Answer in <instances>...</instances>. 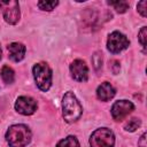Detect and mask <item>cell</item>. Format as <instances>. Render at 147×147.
<instances>
[{
    "label": "cell",
    "instance_id": "1",
    "mask_svg": "<svg viewBox=\"0 0 147 147\" xmlns=\"http://www.w3.org/2000/svg\"><path fill=\"white\" fill-rule=\"evenodd\" d=\"M6 140L10 147H25L31 141V131L24 124L11 125L6 132Z\"/></svg>",
    "mask_w": 147,
    "mask_h": 147
},
{
    "label": "cell",
    "instance_id": "3",
    "mask_svg": "<svg viewBox=\"0 0 147 147\" xmlns=\"http://www.w3.org/2000/svg\"><path fill=\"white\" fill-rule=\"evenodd\" d=\"M33 77L40 91H48L52 85V70L45 62H39L33 65Z\"/></svg>",
    "mask_w": 147,
    "mask_h": 147
},
{
    "label": "cell",
    "instance_id": "14",
    "mask_svg": "<svg viewBox=\"0 0 147 147\" xmlns=\"http://www.w3.org/2000/svg\"><path fill=\"white\" fill-rule=\"evenodd\" d=\"M108 5L113 6L117 13H125L129 9V3L126 1H108Z\"/></svg>",
    "mask_w": 147,
    "mask_h": 147
},
{
    "label": "cell",
    "instance_id": "22",
    "mask_svg": "<svg viewBox=\"0 0 147 147\" xmlns=\"http://www.w3.org/2000/svg\"><path fill=\"white\" fill-rule=\"evenodd\" d=\"M1 55H2V52H1V48H0V60H1Z\"/></svg>",
    "mask_w": 147,
    "mask_h": 147
},
{
    "label": "cell",
    "instance_id": "8",
    "mask_svg": "<svg viewBox=\"0 0 147 147\" xmlns=\"http://www.w3.org/2000/svg\"><path fill=\"white\" fill-rule=\"evenodd\" d=\"M15 109L22 115H32L37 110V101L30 96H20L15 102Z\"/></svg>",
    "mask_w": 147,
    "mask_h": 147
},
{
    "label": "cell",
    "instance_id": "12",
    "mask_svg": "<svg viewBox=\"0 0 147 147\" xmlns=\"http://www.w3.org/2000/svg\"><path fill=\"white\" fill-rule=\"evenodd\" d=\"M56 147H80V145H79V142H78L76 137L68 136L67 138H64L61 141H59Z\"/></svg>",
    "mask_w": 147,
    "mask_h": 147
},
{
    "label": "cell",
    "instance_id": "21",
    "mask_svg": "<svg viewBox=\"0 0 147 147\" xmlns=\"http://www.w3.org/2000/svg\"><path fill=\"white\" fill-rule=\"evenodd\" d=\"M138 146L139 147H146V133H142V136L140 137V139L138 141Z\"/></svg>",
    "mask_w": 147,
    "mask_h": 147
},
{
    "label": "cell",
    "instance_id": "5",
    "mask_svg": "<svg viewBox=\"0 0 147 147\" xmlns=\"http://www.w3.org/2000/svg\"><path fill=\"white\" fill-rule=\"evenodd\" d=\"M0 8L2 9L3 18L9 24H16L20 20V5L16 0L0 1Z\"/></svg>",
    "mask_w": 147,
    "mask_h": 147
},
{
    "label": "cell",
    "instance_id": "2",
    "mask_svg": "<svg viewBox=\"0 0 147 147\" xmlns=\"http://www.w3.org/2000/svg\"><path fill=\"white\" fill-rule=\"evenodd\" d=\"M83 113L82 105L72 92H67L62 98V115L65 122H76Z\"/></svg>",
    "mask_w": 147,
    "mask_h": 147
},
{
    "label": "cell",
    "instance_id": "10",
    "mask_svg": "<svg viewBox=\"0 0 147 147\" xmlns=\"http://www.w3.org/2000/svg\"><path fill=\"white\" fill-rule=\"evenodd\" d=\"M115 93H116V91H115L114 86L108 82L101 83V85H99V87L96 90V96L101 101H109L110 99L114 98Z\"/></svg>",
    "mask_w": 147,
    "mask_h": 147
},
{
    "label": "cell",
    "instance_id": "15",
    "mask_svg": "<svg viewBox=\"0 0 147 147\" xmlns=\"http://www.w3.org/2000/svg\"><path fill=\"white\" fill-rule=\"evenodd\" d=\"M141 125V121L139 119V118H136V117H133V118H131V119H129L126 123H125V125H124V129L126 130V131H130V132H133V131H136L139 126Z\"/></svg>",
    "mask_w": 147,
    "mask_h": 147
},
{
    "label": "cell",
    "instance_id": "7",
    "mask_svg": "<svg viewBox=\"0 0 147 147\" xmlns=\"http://www.w3.org/2000/svg\"><path fill=\"white\" fill-rule=\"evenodd\" d=\"M133 109H134V106H133V103L131 101L118 100L111 107V116H113V118L115 121H122L130 113H132Z\"/></svg>",
    "mask_w": 147,
    "mask_h": 147
},
{
    "label": "cell",
    "instance_id": "11",
    "mask_svg": "<svg viewBox=\"0 0 147 147\" xmlns=\"http://www.w3.org/2000/svg\"><path fill=\"white\" fill-rule=\"evenodd\" d=\"M25 46L21 42H11L8 46V52H9V57L14 62H20L24 59L25 55Z\"/></svg>",
    "mask_w": 147,
    "mask_h": 147
},
{
    "label": "cell",
    "instance_id": "4",
    "mask_svg": "<svg viewBox=\"0 0 147 147\" xmlns=\"http://www.w3.org/2000/svg\"><path fill=\"white\" fill-rule=\"evenodd\" d=\"M91 147H114L115 136L110 129H96L90 137Z\"/></svg>",
    "mask_w": 147,
    "mask_h": 147
},
{
    "label": "cell",
    "instance_id": "16",
    "mask_svg": "<svg viewBox=\"0 0 147 147\" xmlns=\"http://www.w3.org/2000/svg\"><path fill=\"white\" fill-rule=\"evenodd\" d=\"M57 5H59V1H39L38 2V7L42 10H47V11L53 10Z\"/></svg>",
    "mask_w": 147,
    "mask_h": 147
},
{
    "label": "cell",
    "instance_id": "13",
    "mask_svg": "<svg viewBox=\"0 0 147 147\" xmlns=\"http://www.w3.org/2000/svg\"><path fill=\"white\" fill-rule=\"evenodd\" d=\"M1 77H2V80L7 84H11L14 82V78H15V75H14V70L11 68H9L8 65H5L2 67L1 69Z\"/></svg>",
    "mask_w": 147,
    "mask_h": 147
},
{
    "label": "cell",
    "instance_id": "18",
    "mask_svg": "<svg viewBox=\"0 0 147 147\" xmlns=\"http://www.w3.org/2000/svg\"><path fill=\"white\" fill-rule=\"evenodd\" d=\"M146 34H147V29H146V26H142V29L139 32V41H140L141 46L144 47V52L146 48Z\"/></svg>",
    "mask_w": 147,
    "mask_h": 147
},
{
    "label": "cell",
    "instance_id": "19",
    "mask_svg": "<svg viewBox=\"0 0 147 147\" xmlns=\"http://www.w3.org/2000/svg\"><path fill=\"white\" fill-rule=\"evenodd\" d=\"M146 5H147V1H146V0L140 1V2H138V5H137L138 11L140 13V15H141L142 17H146V15H147V13H146Z\"/></svg>",
    "mask_w": 147,
    "mask_h": 147
},
{
    "label": "cell",
    "instance_id": "17",
    "mask_svg": "<svg viewBox=\"0 0 147 147\" xmlns=\"http://www.w3.org/2000/svg\"><path fill=\"white\" fill-rule=\"evenodd\" d=\"M92 62H93L94 68H95L96 70H99V69L102 67V55H101L99 52H96V53L93 55V57H92Z\"/></svg>",
    "mask_w": 147,
    "mask_h": 147
},
{
    "label": "cell",
    "instance_id": "6",
    "mask_svg": "<svg viewBox=\"0 0 147 147\" xmlns=\"http://www.w3.org/2000/svg\"><path fill=\"white\" fill-rule=\"evenodd\" d=\"M130 45L129 39L126 38L125 34L121 33L119 31H114L109 34L108 41H107V48L109 52L117 54L124 49H126Z\"/></svg>",
    "mask_w": 147,
    "mask_h": 147
},
{
    "label": "cell",
    "instance_id": "9",
    "mask_svg": "<svg viewBox=\"0 0 147 147\" xmlns=\"http://www.w3.org/2000/svg\"><path fill=\"white\" fill-rule=\"evenodd\" d=\"M70 72L75 80L86 82L88 78V68L83 60H75L70 64Z\"/></svg>",
    "mask_w": 147,
    "mask_h": 147
},
{
    "label": "cell",
    "instance_id": "20",
    "mask_svg": "<svg viewBox=\"0 0 147 147\" xmlns=\"http://www.w3.org/2000/svg\"><path fill=\"white\" fill-rule=\"evenodd\" d=\"M110 63H111V65H110V67H111V71L116 75V74L119 71V64H118V62L115 61V60H113Z\"/></svg>",
    "mask_w": 147,
    "mask_h": 147
}]
</instances>
